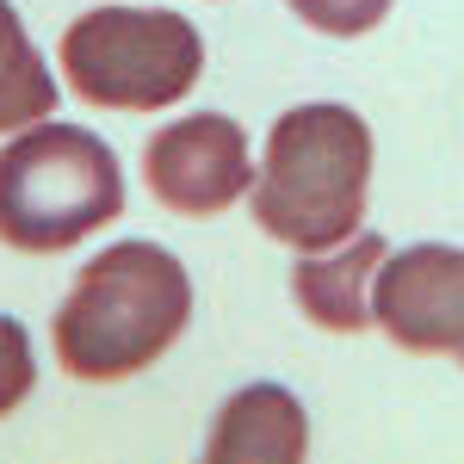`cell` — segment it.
Listing matches in <instances>:
<instances>
[{
  "instance_id": "6da1fadb",
  "label": "cell",
  "mask_w": 464,
  "mask_h": 464,
  "mask_svg": "<svg viewBox=\"0 0 464 464\" xmlns=\"http://www.w3.org/2000/svg\"><path fill=\"white\" fill-rule=\"evenodd\" d=\"M192 322V279L155 242H118L81 266L74 291L50 322L63 372L81 384L137 378Z\"/></svg>"
},
{
  "instance_id": "7a4b0ae2",
  "label": "cell",
  "mask_w": 464,
  "mask_h": 464,
  "mask_svg": "<svg viewBox=\"0 0 464 464\" xmlns=\"http://www.w3.org/2000/svg\"><path fill=\"white\" fill-rule=\"evenodd\" d=\"M372 130L353 106H291L266 130V161L254 168V223L297 254L341 248L365 223Z\"/></svg>"
},
{
  "instance_id": "3957f363",
  "label": "cell",
  "mask_w": 464,
  "mask_h": 464,
  "mask_svg": "<svg viewBox=\"0 0 464 464\" xmlns=\"http://www.w3.org/2000/svg\"><path fill=\"white\" fill-rule=\"evenodd\" d=\"M124 217V174L93 130L37 118L0 149V242L19 254H63Z\"/></svg>"
},
{
  "instance_id": "277c9868",
  "label": "cell",
  "mask_w": 464,
  "mask_h": 464,
  "mask_svg": "<svg viewBox=\"0 0 464 464\" xmlns=\"http://www.w3.org/2000/svg\"><path fill=\"white\" fill-rule=\"evenodd\" d=\"M69 93L100 111H168L205 74V37L161 6H93L63 32Z\"/></svg>"
},
{
  "instance_id": "5b68a950",
  "label": "cell",
  "mask_w": 464,
  "mask_h": 464,
  "mask_svg": "<svg viewBox=\"0 0 464 464\" xmlns=\"http://www.w3.org/2000/svg\"><path fill=\"white\" fill-rule=\"evenodd\" d=\"M143 179L155 205L174 217H223L236 198H248L254 161L248 137L236 118L223 111H192L174 118L168 130H155L143 149Z\"/></svg>"
},
{
  "instance_id": "8992f818",
  "label": "cell",
  "mask_w": 464,
  "mask_h": 464,
  "mask_svg": "<svg viewBox=\"0 0 464 464\" xmlns=\"http://www.w3.org/2000/svg\"><path fill=\"white\" fill-rule=\"evenodd\" d=\"M372 322L402 353H464V248L415 242L378 260Z\"/></svg>"
},
{
  "instance_id": "52a82bcc",
  "label": "cell",
  "mask_w": 464,
  "mask_h": 464,
  "mask_svg": "<svg viewBox=\"0 0 464 464\" xmlns=\"http://www.w3.org/2000/svg\"><path fill=\"white\" fill-rule=\"evenodd\" d=\"M310 452V421L304 402L285 384H248L223 402L205 459L211 464H297Z\"/></svg>"
},
{
  "instance_id": "ba28073f",
  "label": "cell",
  "mask_w": 464,
  "mask_h": 464,
  "mask_svg": "<svg viewBox=\"0 0 464 464\" xmlns=\"http://www.w3.org/2000/svg\"><path fill=\"white\" fill-rule=\"evenodd\" d=\"M384 236L365 229V236H347L341 248H322V254H304L291 266V297L297 310L328 328V334H359L372 322V304H365V285L378 279V260H384Z\"/></svg>"
},
{
  "instance_id": "9c48e42d",
  "label": "cell",
  "mask_w": 464,
  "mask_h": 464,
  "mask_svg": "<svg viewBox=\"0 0 464 464\" xmlns=\"http://www.w3.org/2000/svg\"><path fill=\"white\" fill-rule=\"evenodd\" d=\"M56 111V74L44 69L37 44L25 37L19 13L0 0V137L25 130Z\"/></svg>"
},
{
  "instance_id": "30bf717a",
  "label": "cell",
  "mask_w": 464,
  "mask_h": 464,
  "mask_svg": "<svg viewBox=\"0 0 464 464\" xmlns=\"http://www.w3.org/2000/svg\"><path fill=\"white\" fill-rule=\"evenodd\" d=\"M285 6L304 25H316V32H328V37H365L391 13V0H285Z\"/></svg>"
},
{
  "instance_id": "8fae6325",
  "label": "cell",
  "mask_w": 464,
  "mask_h": 464,
  "mask_svg": "<svg viewBox=\"0 0 464 464\" xmlns=\"http://www.w3.org/2000/svg\"><path fill=\"white\" fill-rule=\"evenodd\" d=\"M32 391H37L32 334H25L13 316H0V415H13V409H19Z\"/></svg>"
},
{
  "instance_id": "7c38bea8",
  "label": "cell",
  "mask_w": 464,
  "mask_h": 464,
  "mask_svg": "<svg viewBox=\"0 0 464 464\" xmlns=\"http://www.w3.org/2000/svg\"><path fill=\"white\" fill-rule=\"evenodd\" d=\"M459 365H464V353H459Z\"/></svg>"
}]
</instances>
